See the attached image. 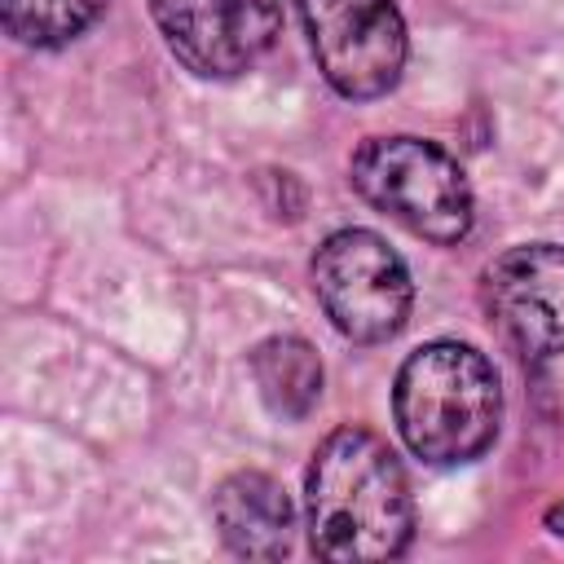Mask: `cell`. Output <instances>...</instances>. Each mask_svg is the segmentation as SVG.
<instances>
[{"instance_id": "9", "label": "cell", "mask_w": 564, "mask_h": 564, "mask_svg": "<svg viewBox=\"0 0 564 564\" xmlns=\"http://www.w3.org/2000/svg\"><path fill=\"white\" fill-rule=\"evenodd\" d=\"M251 379L278 419H304L322 397V361L300 335H269L251 348Z\"/></svg>"}, {"instance_id": "3", "label": "cell", "mask_w": 564, "mask_h": 564, "mask_svg": "<svg viewBox=\"0 0 564 564\" xmlns=\"http://www.w3.org/2000/svg\"><path fill=\"white\" fill-rule=\"evenodd\" d=\"M357 194L427 242H463L471 234V185L454 154L423 137H370L352 163Z\"/></svg>"}, {"instance_id": "8", "label": "cell", "mask_w": 564, "mask_h": 564, "mask_svg": "<svg viewBox=\"0 0 564 564\" xmlns=\"http://www.w3.org/2000/svg\"><path fill=\"white\" fill-rule=\"evenodd\" d=\"M220 542L242 560H282L291 551L295 511L286 489L264 471H234L212 494Z\"/></svg>"}, {"instance_id": "10", "label": "cell", "mask_w": 564, "mask_h": 564, "mask_svg": "<svg viewBox=\"0 0 564 564\" xmlns=\"http://www.w3.org/2000/svg\"><path fill=\"white\" fill-rule=\"evenodd\" d=\"M106 0H0L4 31L26 48H62L101 18Z\"/></svg>"}, {"instance_id": "7", "label": "cell", "mask_w": 564, "mask_h": 564, "mask_svg": "<svg viewBox=\"0 0 564 564\" xmlns=\"http://www.w3.org/2000/svg\"><path fill=\"white\" fill-rule=\"evenodd\" d=\"M150 13L176 62L203 79L251 70L282 31V0H150Z\"/></svg>"}, {"instance_id": "5", "label": "cell", "mask_w": 564, "mask_h": 564, "mask_svg": "<svg viewBox=\"0 0 564 564\" xmlns=\"http://www.w3.org/2000/svg\"><path fill=\"white\" fill-rule=\"evenodd\" d=\"M317 70L339 97L370 101L397 88L405 70V22L392 0H300Z\"/></svg>"}, {"instance_id": "1", "label": "cell", "mask_w": 564, "mask_h": 564, "mask_svg": "<svg viewBox=\"0 0 564 564\" xmlns=\"http://www.w3.org/2000/svg\"><path fill=\"white\" fill-rule=\"evenodd\" d=\"M308 542L330 564L397 560L414 533V498L401 458L370 427H335L304 476Z\"/></svg>"}, {"instance_id": "6", "label": "cell", "mask_w": 564, "mask_h": 564, "mask_svg": "<svg viewBox=\"0 0 564 564\" xmlns=\"http://www.w3.org/2000/svg\"><path fill=\"white\" fill-rule=\"evenodd\" d=\"M485 313L507 348L529 361L564 352V247L520 242L485 264Z\"/></svg>"}, {"instance_id": "4", "label": "cell", "mask_w": 564, "mask_h": 564, "mask_svg": "<svg viewBox=\"0 0 564 564\" xmlns=\"http://www.w3.org/2000/svg\"><path fill=\"white\" fill-rule=\"evenodd\" d=\"M313 295L326 322L352 344L392 339L414 304L405 260L370 229H335L313 256Z\"/></svg>"}, {"instance_id": "2", "label": "cell", "mask_w": 564, "mask_h": 564, "mask_svg": "<svg viewBox=\"0 0 564 564\" xmlns=\"http://www.w3.org/2000/svg\"><path fill=\"white\" fill-rule=\"evenodd\" d=\"M392 414L405 445L436 467L476 463L502 419V383L485 352L471 344L436 339L414 348L392 388Z\"/></svg>"}, {"instance_id": "11", "label": "cell", "mask_w": 564, "mask_h": 564, "mask_svg": "<svg viewBox=\"0 0 564 564\" xmlns=\"http://www.w3.org/2000/svg\"><path fill=\"white\" fill-rule=\"evenodd\" d=\"M546 529H551L555 538H564V498H560L555 507H546Z\"/></svg>"}]
</instances>
